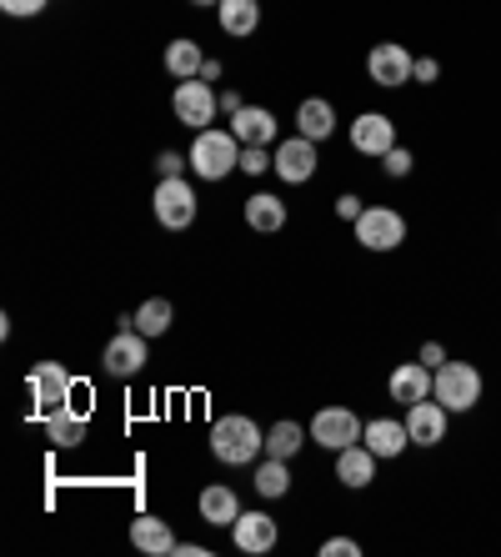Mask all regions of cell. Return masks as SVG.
I'll return each instance as SVG.
<instances>
[{
    "label": "cell",
    "instance_id": "obj_39",
    "mask_svg": "<svg viewBox=\"0 0 501 557\" xmlns=\"http://www.w3.org/2000/svg\"><path fill=\"white\" fill-rule=\"evenodd\" d=\"M201 81H221V61H206V65H201Z\"/></svg>",
    "mask_w": 501,
    "mask_h": 557
},
{
    "label": "cell",
    "instance_id": "obj_24",
    "mask_svg": "<svg viewBox=\"0 0 501 557\" xmlns=\"http://www.w3.org/2000/svg\"><path fill=\"white\" fill-rule=\"evenodd\" d=\"M216 15L226 36H251L261 26V0H221Z\"/></svg>",
    "mask_w": 501,
    "mask_h": 557
},
{
    "label": "cell",
    "instance_id": "obj_1",
    "mask_svg": "<svg viewBox=\"0 0 501 557\" xmlns=\"http://www.w3.org/2000/svg\"><path fill=\"white\" fill-rule=\"evenodd\" d=\"M266 453V432L251 422V417H216L211 428V457L226 467H246Z\"/></svg>",
    "mask_w": 501,
    "mask_h": 557
},
{
    "label": "cell",
    "instance_id": "obj_36",
    "mask_svg": "<svg viewBox=\"0 0 501 557\" xmlns=\"http://www.w3.org/2000/svg\"><path fill=\"white\" fill-rule=\"evenodd\" d=\"M441 76V65L431 61V55H422V61H416V71H412V81H422V86H431V81Z\"/></svg>",
    "mask_w": 501,
    "mask_h": 557
},
{
    "label": "cell",
    "instance_id": "obj_2",
    "mask_svg": "<svg viewBox=\"0 0 501 557\" xmlns=\"http://www.w3.org/2000/svg\"><path fill=\"white\" fill-rule=\"evenodd\" d=\"M231 166H241V141H236V131H196L191 141V171L201 182H221V176H231Z\"/></svg>",
    "mask_w": 501,
    "mask_h": 557
},
{
    "label": "cell",
    "instance_id": "obj_34",
    "mask_svg": "<svg viewBox=\"0 0 501 557\" xmlns=\"http://www.w3.org/2000/svg\"><path fill=\"white\" fill-rule=\"evenodd\" d=\"M361 211H366V207H361V196H336V216H341V221H356L361 216Z\"/></svg>",
    "mask_w": 501,
    "mask_h": 557
},
{
    "label": "cell",
    "instance_id": "obj_35",
    "mask_svg": "<svg viewBox=\"0 0 501 557\" xmlns=\"http://www.w3.org/2000/svg\"><path fill=\"white\" fill-rule=\"evenodd\" d=\"M416 362H426V367H431V372H437V367L447 362V347H441V342H426V347L416 351Z\"/></svg>",
    "mask_w": 501,
    "mask_h": 557
},
{
    "label": "cell",
    "instance_id": "obj_33",
    "mask_svg": "<svg viewBox=\"0 0 501 557\" xmlns=\"http://www.w3.org/2000/svg\"><path fill=\"white\" fill-rule=\"evenodd\" d=\"M361 543L356 537H331V543H322V557H356Z\"/></svg>",
    "mask_w": 501,
    "mask_h": 557
},
{
    "label": "cell",
    "instance_id": "obj_40",
    "mask_svg": "<svg viewBox=\"0 0 501 557\" xmlns=\"http://www.w3.org/2000/svg\"><path fill=\"white\" fill-rule=\"evenodd\" d=\"M191 5H221V0H191Z\"/></svg>",
    "mask_w": 501,
    "mask_h": 557
},
{
    "label": "cell",
    "instance_id": "obj_38",
    "mask_svg": "<svg viewBox=\"0 0 501 557\" xmlns=\"http://www.w3.org/2000/svg\"><path fill=\"white\" fill-rule=\"evenodd\" d=\"M176 557H206V547L201 543H176Z\"/></svg>",
    "mask_w": 501,
    "mask_h": 557
},
{
    "label": "cell",
    "instance_id": "obj_28",
    "mask_svg": "<svg viewBox=\"0 0 501 557\" xmlns=\"http://www.w3.org/2000/svg\"><path fill=\"white\" fill-rule=\"evenodd\" d=\"M256 493L261 497H286L291 493V472H286L281 457H266V462L256 467Z\"/></svg>",
    "mask_w": 501,
    "mask_h": 557
},
{
    "label": "cell",
    "instance_id": "obj_19",
    "mask_svg": "<svg viewBox=\"0 0 501 557\" xmlns=\"http://www.w3.org/2000/svg\"><path fill=\"white\" fill-rule=\"evenodd\" d=\"M231 131L241 146H271L276 141V116L271 111H261V106H241L231 116Z\"/></svg>",
    "mask_w": 501,
    "mask_h": 557
},
{
    "label": "cell",
    "instance_id": "obj_16",
    "mask_svg": "<svg viewBox=\"0 0 501 557\" xmlns=\"http://www.w3.org/2000/svg\"><path fill=\"white\" fill-rule=\"evenodd\" d=\"M386 392H391V403H401V407L422 403V397H431V367L426 362H401L397 372H391V382H386Z\"/></svg>",
    "mask_w": 501,
    "mask_h": 557
},
{
    "label": "cell",
    "instance_id": "obj_17",
    "mask_svg": "<svg viewBox=\"0 0 501 557\" xmlns=\"http://www.w3.org/2000/svg\"><path fill=\"white\" fill-rule=\"evenodd\" d=\"M361 442H366L376 457H401L412 447V432H406V422H397V417H376V422H366Z\"/></svg>",
    "mask_w": 501,
    "mask_h": 557
},
{
    "label": "cell",
    "instance_id": "obj_32",
    "mask_svg": "<svg viewBox=\"0 0 501 557\" xmlns=\"http://www.w3.org/2000/svg\"><path fill=\"white\" fill-rule=\"evenodd\" d=\"M51 5V0H0V11L5 15H40Z\"/></svg>",
    "mask_w": 501,
    "mask_h": 557
},
{
    "label": "cell",
    "instance_id": "obj_30",
    "mask_svg": "<svg viewBox=\"0 0 501 557\" xmlns=\"http://www.w3.org/2000/svg\"><path fill=\"white\" fill-rule=\"evenodd\" d=\"M276 166V156H266V146H241V171L246 176H266Z\"/></svg>",
    "mask_w": 501,
    "mask_h": 557
},
{
    "label": "cell",
    "instance_id": "obj_4",
    "mask_svg": "<svg viewBox=\"0 0 501 557\" xmlns=\"http://www.w3.org/2000/svg\"><path fill=\"white\" fill-rule=\"evenodd\" d=\"M26 387H30V412H36L40 422L71 407V372H65L61 362H36L26 376Z\"/></svg>",
    "mask_w": 501,
    "mask_h": 557
},
{
    "label": "cell",
    "instance_id": "obj_8",
    "mask_svg": "<svg viewBox=\"0 0 501 557\" xmlns=\"http://www.w3.org/2000/svg\"><path fill=\"white\" fill-rule=\"evenodd\" d=\"M171 106H176V121L180 126H196V131H206L211 121H216L221 111V96L211 91V81H176V96H171Z\"/></svg>",
    "mask_w": 501,
    "mask_h": 557
},
{
    "label": "cell",
    "instance_id": "obj_10",
    "mask_svg": "<svg viewBox=\"0 0 501 557\" xmlns=\"http://www.w3.org/2000/svg\"><path fill=\"white\" fill-rule=\"evenodd\" d=\"M366 71H372V81L376 86H406L412 81V71H416V55L406 51V46H397V40H381L372 55H366Z\"/></svg>",
    "mask_w": 501,
    "mask_h": 557
},
{
    "label": "cell",
    "instance_id": "obj_7",
    "mask_svg": "<svg viewBox=\"0 0 501 557\" xmlns=\"http://www.w3.org/2000/svg\"><path fill=\"white\" fill-rule=\"evenodd\" d=\"M366 422H361L351 407H322V412L311 417V442L326 447V453H341V447H356Z\"/></svg>",
    "mask_w": 501,
    "mask_h": 557
},
{
    "label": "cell",
    "instance_id": "obj_22",
    "mask_svg": "<svg viewBox=\"0 0 501 557\" xmlns=\"http://www.w3.org/2000/svg\"><path fill=\"white\" fill-rule=\"evenodd\" d=\"M296 131H301V136H311V141H326V136L336 131V111H331V101L311 96V101L296 106Z\"/></svg>",
    "mask_w": 501,
    "mask_h": 557
},
{
    "label": "cell",
    "instance_id": "obj_15",
    "mask_svg": "<svg viewBox=\"0 0 501 557\" xmlns=\"http://www.w3.org/2000/svg\"><path fill=\"white\" fill-rule=\"evenodd\" d=\"M376 462H381V457H376L366 442H356V447H341V453H336V482H341V487H372Z\"/></svg>",
    "mask_w": 501,
    "mask_h": 557
},
{
    "label": "cell",
    "instance_id": "obj_6",
    "mask_svg": "<svg viewBox=\"0 0 501 557\" xmlns=\"http://www.w3.org/2000/svg\"><path fill=\"white\" fill-rule=\"evenodd\" d=\"M356 242L366 251H397L406 242V216L397 207H366L356 216Z\"/></svg>",
    "mask_w": 501,
    "mask_h": 557
},
{
    "label": "cell",
    "instance_id": "obj_23",
    "mask_svg": "<svg viewBox=\"0 0 501 557\" xmlns=\"http://www.w3.org/2000/svg\"><path fill=\"white\" fill-rule=\"evenodd\" d=\"M46 442H51L55 453H71V447H80L86 442V417L80 412H55V417H46Z\"/></svg>",
    "mask_w": 501,
    "mask_h": 557
},
{
    "label": "cell",
    "instance_id": "obj_21",
    "mask_svg": "<svg viewBox=\"0 0 501 557\" xmlns=\"http://www.w3.org/2000/svg\"><path fill=\"white\" fill-rule=\"evenodd\" d=\"M201 518H206L211 528H231V522L241 518V497H236V487L211 482L206 493H201Z\"/></svg>",
    "mask_w": 501,
    "mask_h": 557
},
{
    "label": "cell",
    "instance_id": "obj_25",
    "mask_svg": "<svg viewBox=\"0 0 501 557\" xmlns=\"http://www.w3.org/2000/svg\"><path fill=\"white\" fill-rule=\"evenodd\" d=\"M171 317H176V311H171L166 297H146L141 307H136V317H130V326H136L141 337H166V332H171Z\"/></svg>",
    "mask_w": 501,
    "mask_h": 557
},
{
    "label": "cell",
    "instance_id": "obj_13",
    "mask_svg": "<svg viewBox=\"0 0 501 557\" xmlns=\"http://www.w3.org/2000/svg\"><path fill=\"white\" fill-rule=\"evenodd\" d=\"M447 407L437 397H422V403L406 407V432H412V447H437L447 442Z\"/></svg>",
    "mask_w": 501,
    "mask_h": 557
},
{
    "label": "cell",
    "instance_id": "obj_37",
    "mask_svg": "<svg viewBox=\"0 0 501 557\" xmlns=\"http://www.w3.org/2000/svg\"><path fill=\"white\" fill-rule=\"evenodd\" d=\"M241 91H221V111H226V116H236V111H241Z\"/></svg>",
    "mask_w": 501,
    "mask_h": 557
},
{
    "label": "cell",
    "instance_id": "obj_29",
    "mask_svg": "<svg viewBox=\"0 0 501 557\" xmlns=\"http://www.w3.org/2000/svg\"><path fill=\"white\" fill-rule=\"evenodd\" d=\"M412 166H416V156L406 151V146H391V151L381 156V171H386V176H397V182H401V176H412Z\"/></svg>",
    "mask_w": 501,
    "mask_h": 557
},
{
    "label": "cell",
    "instance_id": "obj_26",
    "mask_svg": "<svg viewBox=\"0 0 501 557\" xmlns=\"http://www.w3.org/2000/svg\"><path fill=\"white\" fill-rule=\"evenodd\" d=\"M201 65H206V55H201V46H196V40H171V46H166V71L176 81H196V76H201Z\"/></svg>",
    "mask_w": 501,
    "mask_h": 557
},
{
    "label": "cell",
    "instance_id": "obj_20",
    "mask_svg": "<svg viewBox=\"0 0 501 557\" xmlns=\"http://www.w3.org/2000/svg\"><path fill=\"white\" fill-rule=\"evenodd\" d=\"M246 221H251V232L276 236L286 226V201H281V196H271V191L246 196Z\"/></svg>",
    "mask_w": 501,
    "mask_h": 557
},
{
    "label": "cell",
    "instance_id": "obj_11",
    "mask_svg": "<svg viewBox=\"0 0 501 557\" xmlns=\"http://www.w3.org/2000/svg\"><path fill=\"white\" fill-rule=\"evenodd\" d=\"M276 176H281L286 186H301V182H311V176H316V141H311V136H301V131H296L291 141H281L276 146Z\"/></svg>",
    "mask_w": 501,
    "mask_h": 557
},
{
    "label": "cell",
    "instance_id": "obj_5",
    "mask_svg": "<svg viewBox=\"0 0 501 557\" xmlns=\"http://www.w3.org/2000/svg\"><path fill=\"white\" fill-rule=\"evenodd\" d=\"M151 207H155V221L166 226V232H186L196 221V207H201V196L191 191L186 176H166V182L151 191Z\"/></svg>",
    "mask_w": 501,
    "mask_h": 557
},
{
    "label": "cell",
    "instance_id": "obj_12",
    "mask_svg": "<svg viewBox=\"0 0 501 557\" xmlns=\"http://www.w3.org/2000/svg\"><path fill=\"white\" fill-rule=\"evenodd\" d=\"M351 146H356L361 156H376V161H381L391 146H401L397 141V121L381 116V111H366V116L351 121Z\"/></svg>",
    "mask_w": 501,
    "mask_h": 557
},
{
    "label": "cell",
    "instance_id": "obj_31",
    "mask_svg": "<svg viewBox=\"0 0 501 557\" xmlns=\"http://www.w3.org/2000/svg\"><path fill=\"white\" fill-rule=\"evenodd\" d=\"M186 161H191V156H180V151H161V161H155V171H161V182H166V176H180V171H186Z\"/></svg>",
    "mask_w": 501,
    "mask_h": 557
},
{
    "label": "cell",
    "instance_id": "obj_3",
    "mask_svg": "<svg viewBox=\"0 0 501 557\" xmlns=\"http://www.w3.org/2000/svg\"><path fill=\"white\" fill-rule=\"evenodd\" d=\"M481 392H487V382H481V372H476L472 362H441L437 372H431V397H437L447 412H472V407L481 403Z\"/></svg>",
    "mask_w": 501,
    "mask_h": 557
},
{
    "label": "cell",
    "instance_id": "obj_27",
    "mask_svg": "<svg viewBox=\"0 0 501 557\" xmlns=\"http://www.w3.org/2000/svg\"><path fill=\"white\" fill-rule=\"evenodd\" d=\"M301 447H306V432H301V422H276V428L266 432V453L281 457V462H291Z\"/></svg>",
    "mask_w": 501,
    "mask_h": 557
},
{
    "label": "cell",
    "instance_id": "obj_14",
    "mask_svg": "<svg viewBox=\"0 0 501 557\" xmlns=\"http://www.w3.org/2000/svg\"><path fill=\"white\" fill-rule=\"evenodd\" d=\"M276 522L266 518V512H241V518L231 522V543L241 547V553H251V557H261V553H271L276 547Z\"/></svg>",
    "mask_w": 501,
    "mask_h": 557
},
{
    "label": "cell",
    "instance_id": "obj_18",
    "mask_svg": "<svg viewBox=\"0 0 501 557\" xmlns=\"http://www.w3.org/2000/svg\"><path fill=\"white\" fill-rule=\"evenodd\" d=\"M130 543L151 557H166V553H176V532H171V522L155 518V512H141V518L130 522Z\"/></svg>",
    "mask_w": 501,
    "mask_h": 557
},
{
    "label": "cell",
    "instance_id": "obj_9",
    "mask_svg": "<svg viewBox=\"0 0 501 557\" xmlns=\"http://www.w3.org/2000/svg\"><path fill=\"white\" fill-rule=\"evenodd\" d=\"M101 367H105V376H121V382H126V376H136V372L146 367V337L126 322V326L116 332V337L105 342Z\"/></svg>",
    "mask_w": 501,
    "mask_h": 557
}]
</instances>
